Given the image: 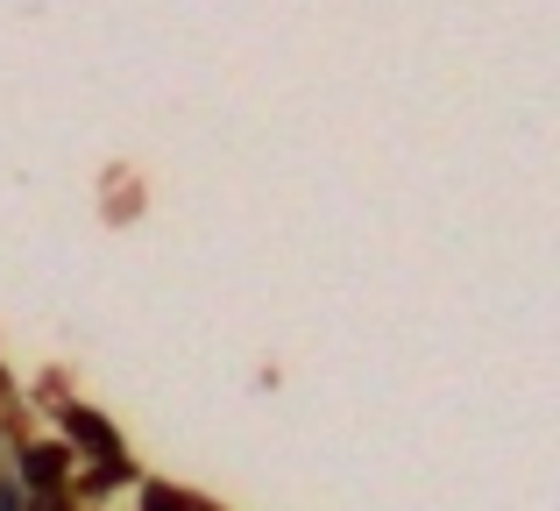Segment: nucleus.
Masks as SVG:
<instances>
[{"label": "nucleus", "instance_id": "f257e3e1", "mask_svg": "<svg viewBox=\"0 0 560 511\" xmlns=\"http://www.w3.org/2000/svg\"><path fill=\"white\" fill-rule=\"evenodd\" d=\"M150 511H178V504H164V498H156V504H150Z\"/></svg>", "mask_w": 560, "mask_h": 511}]
</instances>
